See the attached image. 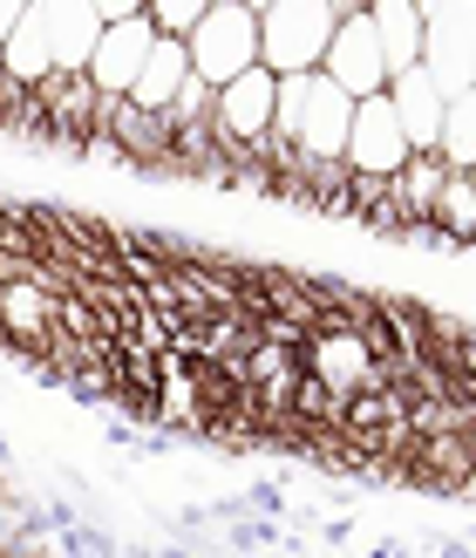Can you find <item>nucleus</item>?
<instances>
[{
	"label": "nucleus",
	"mask_w": 476,
	"mask_h": 558,
	"mask_svg": "<svg viewBox=\"0 0 476 558\" xmlns=\"http://www.w3.org/2000/svg\"><path fill=\"white\" fill-rule=\"evenodd\" d=\"M333 27H341V14H333L327 0H272V8L259 14V62H266L272 75H306V69H320Z\"/></svg>",
	"instance_id": "nucleus-1"
},
{
	"label": "nucleus",
	"mask_w": 476,
	"mask_h": 558,
	"mask_svg": "<svg viewBox=\"0 0 476 558\" xmlns=\"http://www.w3.org/2000/svg\"><path fill=\"white\" fill-rule=\"evenodd\" d=\"M184 48H191V75H205L211 89H225L232 75L259 69V14H252L245 0H218L184 35Z\"/></svg>",
	"instance_id": "nucleus-2"
},
{
	"label": "nucleus",
	"mask_w": 476,
	"mask_h": 558,
	"mask_svg": "<svg viewBox=\"0 0 476 558\" xmlns=\"http://www.w3.org/2000/svg\"><path fill=\"white\" fill-rule=\"evenodd\" d=\"M300 368L314 375V381H327L341 402H354V396H368V388H388L381 381V361H375V348L361 341V333L347 327V320H327V327H314L300 341Z\"/></svg>",
	"instance_id": "nucleus-3"
},
{
	"label": "nucleus",
	"mask_w": 476,
	"mask_h": 558,
	"mask_svg": "<svg viewBox=\"0 0 476 558\" xmlns=\"http://www.w3.org/2000/svg\"><path fill=\"white\" fill-rule=\"evenodd\" d=\"M423 69L442 96L476 89V0H442L423 21Z\"/></svg>",
	"instance_id": "nucleus-4"
},
{
	"label": "nucleus",
	"mask_w": 476,
	"mask_h": 558,
	"mask_svg": "<svg viewBox=\"0 0 476 558\" xmlns=\"http://www.w3.org/2000/svg\"><path fill=\"white\" fill-rule=\"evenodd\" d=\"M408 157H415V144H408V130L395 117V102H388V89L361 96L354 123H347V171L354 178H395Z\"/></svg>",
	"instance_id": "nucleus-5"
},
{
	"label": "nucleus",
	"mask_w": 476,
	"mask_h": 558,
	"mask_svg": "<svg viewBox=\"0 0 476 558\" xmlns=\"http://www.w3.org/2000/svg\"><path fill=\"white\" fill-rule=\"evenodd\" d=\"M320 75H333L354 102L388 89V62H381V35H375L368 8H361V14H341V27H333V41H327Z\"/></svg>",
	"instance_id": "nucleus-6"
},
{
	"label": "nucleus",
	"mask_w": 476,
	"mask_h": 558,
	"mask_svg": "<svg viewBox=\"0 0 476 558\" xmlns=\"http://www.w3.org/2000/svg\"><path fill=\"white\" fill-rule=\"evenodd\" d=\"M157 35H163V27L150 21V8L130 14V21H109L96 54H89V82L109 89V96H130L136 75H144V62H150V48H157Z\"/></svg>",
	"instance_id": "nucleus-7"
},
{
	"label": "nucleus",
	"mask_w": 476,
	"mask_h": 558,
	"mask_svg": "<svg viewBox=\"0 0 476 558\" xmlns=\"http://www.w3.org/2000/svg\"><path fill=\"white\" fill-rule=\"evenodd\" d=\"M347 123H354V96L314 69V89H306V109H300V136H293L300 157H347Z\"/></svg>",
	"instance_id": "nucleus-8"
},
{
	"label": "nucleus",
	"mask_w": 476,
	"mask_h": 558,
	"mask_svg": "<svg viewBox=\"0 0 476 558\" xmlns=\"http://www.w3.org/2000/svg\"><path fill=\"white\" fill-rule=\"evenodd\" d=\"M35 21H41V35L54 48V69H89V54L102 41V14H96V0H35Z\"/></svg>",
	"instance_id": "nucleus-9"
},
{
	"label": "nucleus",
	"mask_w": 476,
	"mask_h": 558,
	"mask_svg": "<svg viewBox=\"0 0 476 558\" xmlns=\"http://www.w3.org/2000/svg\"><path fill=\"white\" fill-rule=\"evenodd\" d=\"M388 102H395V117L408 130V144L415 150H436V136H442V109H450V96L436 89V75L429 69H402L395 82H388Z\"/></svg>",
	"instance_id": "nucleus-10"
},
{
	"label": "nucleus",
	"mask_w": 476,
	"mask_h": 558,
	"mask_svg": "<svg viewBox=\"0 0 476 558\" xmlns=\"http://www.w3.org/2000/svg\"><path fill=\"white\" fill-rule=\"evenodd\" d=\"M368 21L381 35L388 82H395L402 69H423V8H415V0H368Z\"/></svg>",
	"instance_id": "nucleus-11"
},
{
	"label": "nucleus",
	"mask_w": 476,
	"mask_h": 558,
	"mask_svg": "<svg viewBox=\"0 0 476 558\" xmlns=\"http://www.w3.org/2000/svg\"><path fill=\"white\" fill-rule=\"evenodd\" d=\"M442 184H450V163H442L436 150H415L402 171L388 178V198L402 205L408 232H429V211H436V198H442Z\"/></svg>",
	"instance_id": "nucleus-12"
},
{
	"label": "nucleus",
	"mask_w": 476,
	"mask_h": 558,
	"mask_svg": "<svg viewBox=\"0 0 476 558\" xmlns=\"http://www.w3.org/2000/svg\"><path fill=\"white\" fill-rule=\"evenodd\" d=\"M184 75H191V48H184V35H157V48H150V62H144V75H136V89H130V102H136V109H150V117H163V109L178 102V89H184Z\"/></svg>",
	"instance_id": "nucleus-13"
},
{
	"label": "nucleus",
	"mask_w": 476,
	"mask_h": 558,
	"mask_svg": "<svg viewBox=\"0 0 476 558\" xmlns=\"http://www.w3.org/2000/svg\"><path fill=\"white\" fill-rule=\"evenodd\" d=\"M436 157L450 163V171H476V89L450 96V109H442V136H436Z\"/></svg>",
	"instance_id": "nucleus-14"
},
{
	"label": "nucleus",
	"mask_w": 476,
	"mask_h": 558,
	"mask_svg": "<svg viewBox=\"0 0 476 558\" xmlns=\"http://www.w3.org/2000/svg\"><path fill=\"white\" fill-rule=\"evenodd\" d=\"M429 232H442L450 245L476 239V184H469V171H450V184H442V198L429 211Z\"/></svg>",
	"instance_id": "nucleus-15"
},
{
	"label": "nucleus",
	"mask_w": 476,
	"mask_h": 558,
	"mask_svg": "<svg viewBox=\"0 0 476 558\" xmlns=\"http://www.w3.org/2000/svg\"><path fill=\"white\" fill-rule=\"evenodd\" d=\"M211 109H218V89L205 75H184V89H178L171 109H163V123L171 130H211Z\"/></svg>",
	"instance_id": "nucleus-16"
},
{
	"label": "nucleus",
	"mask_w": 476,
	"mask_h": 558,
	"mask_svg": "<svg viewBox=\"0 0 476 558\" xmlns=\"http://www.w3.org/2000/svg\"><path fill=\"white\" fill-rule=\"evenodd\" d=\"M286 368H300V354L293 348H272V341H252L245 348V388H259V381H272V375H286Z\"/></svg>",
	"instance_id": "nucleus-17"
},
{
	"label": "nucleus",
	"mask_w": 476,
	"mask_h": 558,
	"mask_svg": "<svg viewBox=\"0 0 476 558\" xmlns=\"http://www.w3.org/2000/svg\"><path fill=\"white\" fill-rule=\"evenodd\" d=\"M211 8H218V0H150V21L163 27V35H191Z\"/></svg>",
	"instance_id": "nucleus-18"
},
{
	"label": "nucleus",
	"mask_w": 476,
	"mask_h": 558,
	"mask_svg": "<svg viewBox=\"0 0 476 558\" xmlns=\"http://www.w3.org/2000/svg\"><path fill=\"white\" fill-rule=\"evenodd\" d=\"M27 8H35V0H0V48L14 41V27L27 21Z\"/></svg>",
	"instance_id": "nucleus-19"
},
{
	"label": "nucleus",
	"mask_w": 476,
	"mask_h": 558,
	"mask_svg": "<svg viewBox=\"0 0 476 558\" xmlns=\"http://www.w3.org/2000/svg\"><path fill=\"white\" fill-rule=\"evenodd\" d=\"M144 8H150V0H96L102 21H130V14H144Z\"/></svg>",
	"instance_id": "nucleus-20"
},
{
	"label": "nucleus",
	"mask_w": 476,
	"mask_h": 558,
	"mask_svg": "<svg viewBox=\"0 0 476 558\" xmlns=\"http://www.w3.org/2000/svg\"><path fill=\"white\" fill-rule=\"evenodd\" d=\"M327 8H333V14H361V8H368V0H327Z\"/></svg>",
	"instance_id": "nucleus-21"
},
{
	"label": "nucleus",
	"mask_w": 476,
	"mask_h": 558,
	"mask_svg": "<svg viewBox=\"0 0 476 558\" xmlns=\"http://www.w3.org/2000/svg\"><path fill=\"white\" fill-rule=\"evenodd\" d=\"M245 8H252V14H266V8H272V0H245Z\"/></svg>",
	"instance_id": "nucleus-22"
},
{
	"label": "nucleus",
	"mask_w": 476,
	"mask_h": 558,
	"mask_svg": "<svg viewBox=\"0 0 476 558\" xmlns=\"http://www.w3.org/2000/svg\"><path fill=\"white\" fill-rule=\"evenodd\" d=\"M469 184H476V171H469Z\"/></svg>",
	"instance_id": "nucleus-23"
}]
</instances>
